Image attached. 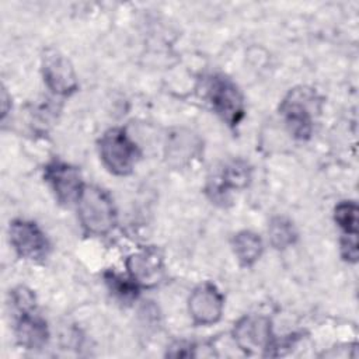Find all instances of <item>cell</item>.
Instances as JSON below:
<instances>
[{"mask_svg":"<svg viewBox=\"0 0 359 359\" xmlns=\"http://www.w3.org/2000/svg\"><path fill=\"white\" fill-rule=\"evenodd\" d=\"M107 282L109 283L111 289H112L116 294H119L121 297L133 296V293H135V290H136V287H135L132 283H129L128 280H125V279H122V278H119V276H116V275H114V273H111V275L107 276Z\"/></svg>","mask_w":359,"mask_h":359,"instance_id":"2e32d148","label":"cell"},{"mask_svg":"<svg viewBox=\"0 0 359 359\" xmlns=\"http://www.w3.org/2000/svg\"><path fill=\"white\" fill-rule=\"evenodd\" d=\"M269 237L271 243L276 248H285L286 245L292 244L294 240V230L292 223L280 217L272 220L269 226Z\"/></svg>","mask_w":359,"mask_h":359,"instance_id":"4fadbf2b","label":"cell"},{"mask_svg":"<svg viewBox=\"0 0 359 359\" xmlns=\"http://www.w3.org/2000/svg\"><path fill=\"white\" fill-rule=\"evenodd\" d=\"M303 91H293L280 108L290 132L297 137H306L311 132V114L307 102H303Z\"/></svg>","mask_w":359,"mask_h":359,"instance_id":"30bf717a","label":"cell"},{"mask_svg":"<svg viewBox=\"0 0 359 359\" xmlns=\"http://www.w3.org/2000/svg\"><path fill=\"white\" fill-rule=\"evenodd\" d=\"M233 245L237 258L244 265H250L257 261L262 252L261 238L251 231L238 233L233 240Z\"/></svg>","mask_w":359,"mask_h":359,"instance_id":"7c38bea8","label":"cell"},{"mask_svg":"<svg viewBox=\"0 0 359 359\" xmlns=\"http://www.w3.org/2000/svg\"><path fill=\"white\" fill-rule=\"evenodd\" d=\"M250 175H248V170L244 164L240 163H233L231 165H229L223 174V181L227 185L231 187H243L247 184Z\"/></svg>","mask_w":359,"mask_h":359,"instance_id":"9a60e30c","label":"cell"},{"mask_svg":"<svg viewBox=\"0 0 359 359\" xmlns=\"http://www.w3.org/2000/svg\"><path fill=\"white\" fill-rule=\"evenodd\" d=\"M45 178L60 202L73 203L80 199L84 188L76 168L63 163H52L46 167Z\"/></svg>","mask_w":359,"mask_h":359,"instance_id":"8992f818","label":"cell"},{"mask_svg":"<svg viewBox=\"0 0 359 359\" xmlns=\"http://www.w3.org/2000/svg\"><path fill=\"white\" fill-rule=\"evenodd\" d=\"M209 100L215 111L230 125H234L243 116V98L237 87L226 77H212L208 88Z\"/></svg>","mask_w":359,"mask_h":359,"instance_id":"277c9868","label":"cell"},{"mask_svg":"<svg viewBox=\"0 0 359 359\" xmlns=\"http://www.w3.org/2000/svg\"><path fill=\"white\" fill-rule=\"evenodd\" d=\"M43 76L48 86L57 94H67L76 88V77L70 63L56 52L45 56Z\"/></svg>","mask_w":359,"mask_h":359,"instance_id":"9c48e42d","label":"cell"},{"mask_svg":"<svg viewBox=\"0 0 359 359\" xmlns=\"http://www.w3.org/2000/svg\"><path fill=\"white\" fill-rule=\"evenodd\" d=\"M234 339L245 352L266 349L271 344L269 321L264 317H244L234 327Z\"/></svg>","mask_w":359,"mask_h":359,"instance_id":"52a82bcc","label":"cell"},{"mask_svg":"<svg viewBox=\"0 0 359 359\" xmlns=\"http://www.w3.org/2000/svg\"><path fill=\"white\" fill-rule=\"evenodd\" d=\"M335 220L346 234H358V208L353 202H344L335 209Z\"/></svg>","mask_w":359,"mask_h":359,"instance_id":"5bb4252c","label":"cell"},{"mask_svg":"<svg viewBox=\"0 0 359 359\" xmlns=\"http://www.w3.org/2000/svg\"><path fill=\"white\" fill-rule=\"evenodd\" d=\"M223 299L217 289L209 283L198 286L189 297V311L195 323L206 325L220 318Z\"/></svg>","mask_w":359,"mask_h":359,"instance_id":"ba28073f","label":"cell"},{"mask_svg":"<svg viewBox=\"0 0 359 359\" xmlns=\"http://www.w3.org/2000/svg\"><path fill=\"white\" fill-rule=\"evenodd\" d=\"M79 215L84 229L93 234H104L114 226L115 212L108 195L95 187L84 188L79 199Z\"/></svg>","mask_w":359,"mask_h":359,"instance_id":"6da1fadb","label":"cell"},{"mask_svg":"<svg viewBox=\"0 0 359 359\" xmlns=\"http://www.w3.org/2000/svg\"><path fill=\"white\" fill-rule=\"evenodd\" d=\"M14 302L20 310V318L17 323V337L20 342L29 349L39 348L45 344L48 331L46 324L38 316L32 314V294L25 289H18L14 292Z\"/></svg>","mask_w":359,"mask_h":359,"instance_id":"3957f363","label":"cell"},{"mask_svg":"<svg viewBox=\"0 0 359 359\" xmlns=\"http://www.w3.org/2000/svg\"><path fill=\"white\" fill-rule=\"evenodd\" d=\"M100 153L105 165L115 174L130 172L137 150L122 129H111L100 140Z\"/></svg>","mask_w":359,"mask_h":359,"instance_id":"7a4b0ae2","label":"cell"},{"mask_svg":"<svg viewBox=\"0 0 359 359\" xmlns=\"http://www.w3.org/2000/svg\"><path fill=\"white\" fill-rule=\"evenodd\" d=\"M11 243L17 252L28 259H39L46 255L48 241L35 223L15 220L10 226Z\"/></svg>","mask_w":359,"mask_h":359,"instance_id":"5b68a950","label":"cell"},{"mask_svg":"<svg viewBox=\"0 0 359 359\" xmlns=\"http://www.w3.org/2000/svg\"><path fill=\"white\" fill-rule=\"evenodd\" d=\"M128 268L133 279L143 285H153L158 282L163 272L161 258L153 250H144L132 255L128 259Z\"/></svg>","mask_w":359,"mask_h":359,"instance_id":"8fae6325","label":"cell"}]
</instances>
